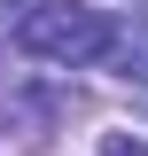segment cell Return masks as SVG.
<instances>
[{"label":"cell","instance_id":"obj_1","mask_svg":"<svg viewBox=\"0 0 148 156\" xmlns=\"http://www.w3.org/2000/svg\"><path fill=\"white\" fill-rule=\"evenodd\" d=\"M109 23L101 8H86V0H39L31 16L16 23V47L39 62H62V70H78V62H101V47H109Z\"/></svg>","mask_w":148,"mask_h":156},{"label":"cell","instance_id":"obj_2","mask_svg":"<svg viewBox=\"0 0 148 156\" xmlns=\"http://www.w3.org/2000/svg\"><path fill=\"white\" fill-rule=\"evenodd\" d=\"M101 70H109V78H125V86H148V16H117V23H109Z\"/></svg>","mask_w":148,"mask_h":156},{"label":"cell","instance_id":"obj_3","mask_svg":"<svg viewBox=\"0 0 148 156\" xmlns=\"http://www.w3.org/2000/svg\"><path fill=\"white\" fill-rule=\"evenodd\" d=\"M93 156H148V140H140V133H109Z\"/></svg>","mask_w":148,"mask_h":156}]
</instances>
